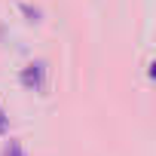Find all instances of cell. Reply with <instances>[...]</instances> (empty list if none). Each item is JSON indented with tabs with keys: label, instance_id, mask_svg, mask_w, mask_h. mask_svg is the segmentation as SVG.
<instances>
[{
	"label": "cell",
	"instance_id": "cell-1",
	"mask_svg": "<svg viewBox=\"0 0 156 156\" xmlns=\"http://www.w3.org/2000/svg\"><path fill=\"white\" fill-rule=\"evenodd\" d=\"M22 86L25 89H34V92H43L46 89V64L43 61H34L22 70Z\"/></svg>",
	"mask_w": 156,
	"mask_h": 156
},
{
	"label": "cell",
	"instance_id": "cell-2",
	"mask_svg": "<svg viewBox=\"0 0 156 156\" xmlns=\"http://www.w3.org/2000/svg\"><path fill=\"white\" fill-rule=\"evenodd\" d=\"M3 156H25V150H22L16 141H9V147H6V153H3Z\"/></svg>",
	"mask_w": 156,
	"mask_h": 156
},
{
	"label": "cell",
	"instance_id": "cell-3",
	"mask_svg": "<svg viewBox=\"0 0 156 156\" xmlns=\"http://www.w3.org/2000/svg\"><path fill=\"white\" fill-rule=\"evenodd\" d=\"M22 12H25V16H28L31 22H40V9H31V6L25 3V6H22Z\"/></svg>",
	"mask_w": 156,
	"mask_h": 156
},
{
	"label": "cell",
	"instance_id": "cell-4",
	"mask_svg": "<svg viewBox=\"0 0 156 156\" xmlns=\"http://www.w3.org/2000/svg\"><path fill=\"white\" fill-rule=\"evenodd\" d=\"M0 132H6V116H3V110H0Z\"/></svg>",
	"mask_w": 156,
	"mask_h": 156
},
{
	"label": "cell",
	"instance_id": "cell-5",
	"mask_svg": "<svg viewBox=\"0 0 156 156\" xmlns=\"http://www.w3.org/2000/svg\"><path fill=\"white\" fill-rule=\"evenodd\" d=\"M150 76H153V80H156V61L150 64Z\"/></svg>",
	"mask_w": 156,
	"mask_h": 156
}]
</instances>
